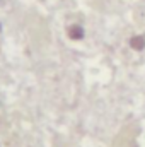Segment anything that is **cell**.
Masks as SVG:
<instances>
[{
  "instance_id": "1",
  "label": "cell",
  "mask_w": 145,
  "mask_h": 147,
  "mask_svg": "<svg viewBox=\"0 0 145 147\" xmlns=\"http://www.w3.org/2000/svg\"><path fill=\"white\" fill-rule=\"evenodd\" d=\"M67 36L70 38L72 41H80L85 36V31H84V28L80 24H72V26L67 28Z\"/></svg>"
},
{
  "instance_id": "2",
  "label": "cell",
  "mask_w": 145,
  "mask_h": 147,
  "mask_svg": "<svg viewBox=\"0 0 145 147\" xmlns=\"http://www.w3.org/2000/svg\"><path fill=\"white\" fill-rule=\"evenodd\" d=\"M128 45H130L132 50L142 51V50H145V36L144 34H137V36L130 38V39H128Z\"/></svg>"
}]
</instances>
